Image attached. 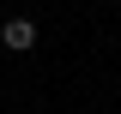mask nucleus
Masks as SVG:
<instances>
[{"instance_id": "obj_1", "label": "nucleus", "mask_w": 121, "mask_h": 114, "mask_svg": "<svg viewBox=\"0 0 121 114\" xmlns=\"http://www.w3.org/2000/svg\"><path fill=\"white\" fill-rule=\"evenodd\" d=\"M0 42L12 48V54H24V48H36V24H30V18H6V24H0Z\"/></svg>"}]
</instances>
